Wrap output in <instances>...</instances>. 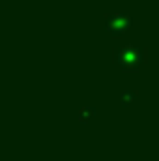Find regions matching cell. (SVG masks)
I'll return each instance as SVG.
<instances>
[{
  "label": "cell",
  "mask_w": 159,
  "mask_h": 161,
  "mask_svg": "<svg viewBox=\"0 0 159 161\" xmlns=\"http://www.w3.org/2000/svg\"><path fill=\"white\" fill-rule=\"evenodd\" d=\"M116 60L122 64V68L125 71H135L144 62V49H140V47H125V49H120Z\"/></svg>",
  "instance_id": "6da1fadb"
},
{
  "label": "cell",
  "mask_w": 159,
  "mask_h": 161,
  "mask_svg": "<svg viewBox=\"0 0 159 161\" xmlns=\"http://www.w3.org/2000/svg\"><path fill=\"white\" fill-rule=\"evenodd\" d=\"M133 99H135V94H133V92H125V94H123V101H122V105L127 107L129 101H133Z\"/></svg>",
  "instance_id": "7a4b0ae2"
}]
</instances>
